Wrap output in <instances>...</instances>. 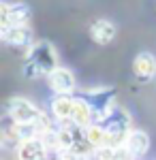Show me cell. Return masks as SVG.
I'll use <instances>...</instances> for the list:
<instances>
[{
	"label": "cell",
	"mask_w": 156,
	"mask_h": 160,
	"mask_svg": "<svg viewBox=\"0 0 156 160\" xmlns=\"http://www.w3.org/2000/svg\"><path fill=\"white\" fill-rule=\"evenodd\" d=\"M96 124H101V126L107 130L109 145H111V148H122L124 141H126V137H128V132H131V118H128V113L124 109H120V107H111L107 115Z\"/></svg>",
	"instance_id": "7a4b0ae2"
},
{
	"label": "cell",
	"mask_w": 156,
	"mask_h": 160,
	"mask_svg": "<svg viewBox=\"0 0 156 160\" xmlns=\"http://www.w3.org/2000/svg\"><path fill=\"white\" fill-rule=\"evenodd\" d=\"M7 113L11 115L17 124H39L47 122V118L36 109L32 102H28L26 98H11L7 102Z\"/></svg>",
	"instance_id": "3957f363"
},
{
	"label": "cell",
	"mask_w": 156,
	"mask_h": 160,
	"mask_svg": "<svg viewBox=\"0 0 156 160\" xmlns=\"http://www.w3.org/2000/svg\"><path fill=\"white\" fill-rule=\"evenodd\" d=\"M47 145L43 137H30L17 145V160H45Z\"/></svg>",
	"instance_id": "8992f818"
},
{
	"label": "cell",
	"mask_w": 156,
	"mask_h": 160,
	"mask_svg": "<svg viewBox=\"0 0 156 160\" xmlns=\"http://www.w3.org/2000/svg\"><path fill=\"white\" fill-rule=\"evenodd\" d=\"M92 120V109L90 105L86 102L84 98H77L75 100V113H73V122L79 124V126H88Z\"/></svg>",
	"instance_id": "5bb4252c"
},
{
	"label": "cell",
	"mask_w": 156,
	"mask_h": 160,
	"mask_svg": "<svg viewBox=\"0 0 156 160\" xmlns=\"http://www.w3.org/2000/svg\"><path fill=\"white\" fill-rule=\"evenodd\" d=\"M47 77H49V86L56 94H73L75 92V77H73L71 71L56 66Z\"/></svg>",
	"instance_id": "52a82bcc"
},
{
	"label": "cell",
	"mask_w": 156,
	"mask_h": 160,
	"mask_svg": "<svg viewBox=\"0 0 156 160\" xmlns=\"http://www.w3.org/2000/svg\"><path fill=\"white\" fill-rule=\"evenodd\" d=\"M56 49L51 47V43L47 41H39L34 45H30L28 56H26V64H24V75L28 79L32 77H41V75H49L56 68Z\"/></svg>",
	"instance_id": "6da1fadb"
},
{
	"label": "cell",
	"mask_w": 156,
	"mask_h": 160,
	"mask_svg": "<svg viewBox=\"0 0 156 160\" xmlns=\"http://www.w3.org/2000/svg\"><path fill=\"white\" fill-rule=\"evenodd\" d=\"M75 113V98H69V94H60L54 100V115L60 122H73Z\"/></svg>",
	"instance_id": "7c38bea8"
},
{
	"label": "cell",
	"mask_w": 156,
	"mask_h": 160,
	"mask_svg": "<svg viewBox=\"0 0 156 160\" xmlns=\"http://www.w3.org/2000/svg\"><path fill=\"white\" fill-rule=\"evenodd\" d=\"M81 98L90 105V109H92V120H94V122H101L109 113V109L113 107L116 92H113L111 88H98V90H92V92L84 94Z\"/></svg>",
	"instance_id": "277c9868"
},
{
	"label": "cell",
	"mask_w": 156,
	"mask_h": 160,
	"mask_svg": "<svg viewBox=\"0 0 156 160\" xmlns=\"http://www.w3.org/2000/svg\"><path fill=\"white\" fill-rule=\"evenodd\" d=\"M2 41L13 47H24L32 43V32L28 30V26H7L2 28Z\"/></svg>",
	"instance_id": "9c48e42d"
},
{
	"label": "cell",
	"mask_w": 156,
	"mask_h": 160,
	"mask_svg": "<svg viewBox=\"0 0 156 160\" xmlns=\"http://www.w3.org/2000/svg\"><path fill=\"white\" fill-rule=\"evenodd\" d=\"M124 148L128 149L135 158L143 156L148 152V148H150V137L145 135L143 130H131L128 137H126V141H124Z\"/></svg>",
	"instance_id": "8fae6325"
},
{
	"label": "cell",
	"mask_w": 156,
	"mask_h": 160,
	"mask_svg": "<svg viewBox=\"0 0 156 160\" xmlns=\"http://www.w3.org/2000/svg\"><path fill=\"white\" fill-rule=\"evenodd\" d=\"M90 37L98 45H107L116 37V26L111 24L109 19H96L94 24L90 26Z\"/></svg>",
	"instance_id": "30bf717a"
},
{
	"label": "cell",
	"mask_w": 156,
	"mask_h": 160,
	"mask_svg": "<svg viewBox=\"0 0 156 160\" xmlns=\"http://www.w3.org/2000/svg\"><path fill=\"white\" fill-rule=\"evenodd\" d=\"M84 132H86V139L90 141L92 148H103V145H109V135L107 130L101 126V124H88L84 126Z\"/></svg>",
	"instance_id": "4fadbf2b"
},
{
	"label": "cell",
	"mask_w": 156,
	"mask_h": 160,
	"mask_svg": "<svg viewBox=\"0 0 156 160\" xmlns=\"http://www.w3.org/2000/svg\"><path fill=\"white\" fill-rule=\"evenodd\" d=\"M30 19V9L24 2H2L0 4V24L7 26H26Z\"/></svg>",
	"instance_id": "5b68a950"
},
{
	"label": "cell",
	"mask_w": 156,
	"mask_h": 160,
	"mask_svg": "<svg viewBox=\"0 0 156 160\" xmlns=\"http://www.w3.org/2000/svg\"><path fill=\"white\" fill-rule=\"evenodd\" d=\"M133 73H135V77H137L139 81H150V79L156 75V60H154V56L148 53V51L139 53V56L133 60Z\"/></svg>",
	"instance_id": "ba28073f"
}]
</instances>
